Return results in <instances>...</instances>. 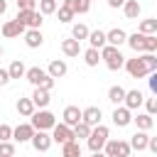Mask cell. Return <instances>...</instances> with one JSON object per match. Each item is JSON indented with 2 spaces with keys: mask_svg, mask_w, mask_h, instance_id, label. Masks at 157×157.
Listing matches in <instances>:
<instances>
[{
  "mask_svg": "<svg viewBox=\"0 0 157 157\" xmlns=\"http://www.w3.org/2000/svg\"><path fill=\"white\" fill-rule=\"evenodd\" d=\"M25 78H27L34 88H44V91H52V88H54V78H52L44 69H39V66H29V69L25 71Z\"/></svg>",
  "mask_w": 157,
  "mask_h": 157,
  "instance_id": "cell-1",
  "label": "cell"
},
{
  "mask_svg": "<svg viewBox=\"0 0 157 157\" xmlns=\"http://www.w3.org/2000/svg\"><path fill=\"white\" fill-rule=\"evenodd\" d=\"M108 140H110V130L105 125H96V128H91V135L86 137V145H88L91 152H103V145Z\"/></svg>",
  "mask_w": 157,
  "mask_h": 157,
  "instance_id": "cell-2",
  "label": "cell"
},
{
  "mask_svg": "<svg viewBox=\"0 0 157 157\" xmlns=\"http://www.w3.org/2000/svg\"><path fill=\"white\" fill-rule=\"evenodd\" d=\"M29 125H32L34 130H52V128L56 125V115H54L52 110H47V108L34 110V113L29 115Z\"/></svg>",
  "mask_w": 157,
  "mask_h": 157,
  "instance_id": "cell-3",
  "label": "cell"
},
{
  "mask_svg": "<svg viewBox=\"0 0 157 157\" xmlns=\"http://www.w3.org/2000/svg\"><path fill=\"white\" fill-rule=\"evenodd\" d=\"M101 59L105 61V66L110 69V71H118V69H123V64H125V56L120 54V49L118 47H110V44H105L101 52Z\"/></svg>",
  "mask_w": 157,
  "mask_h": 157,
  "instance_id": "cell-4",
  "label": "cell"
},
{
  "mask_svg": "<svg viewBox=\"0 0 157 157\" xmlns=\"http://www.w3.org/2000/svg\"><path fill=\"white\" fill-rule=\"evenodd\" d=\"M20 25H25L27 29H39L42 27V22H44V17L37 12V10H17V17H15Z\"/></svg>",
  "mask_w": 157,
  "mask_h": 157,
  "instance_id": "cell-5",
  "label": "cell"
},
{
  "mask_svg": "<svg viewBox=\"0 0 157 157\" xmlns=\"http://www.w3.org/2000/svg\"><path fill=\"white\" fill-rule=\"evenodd\" d=\"M103 155L105 157H130V145H128V140H108L103 145Z\"/></svg>",
  "mask_w": 157,
  "mask_h": 157,
  "instance_id": "cell-6",
  "label": "cell"
},
{
  "mask_svg": "<svg viewBox=\"0 0 157 157\" xmlns=\"http://www.w3.org/2000/svg\"><path fill=\"white\" fill-rule=\"evenodd\" d=\"M125 71L132 76V78H145L150 71H147V66H145V61L140 59V56H135V59H125Z\"/></svg>",
  "mask_w": 157,
  "mask_h": 157,
  "instance_id": "cell-7",
  "label": "cell"
},
{
  "mask_svg": "<svg viewBox=\"0 0 157 157\" xmlns=\"http://www.w3.org/2000/svg\"><path fill=\"white\" fill-rule=\"evenodd\" d=\"M101 118H103V110H101L98 105H88V108L81 110V123H86L88 128L101 125Z\"/></svg>",
  "mask_w": 157,
  "mask_h": 157,
  "instance_id": "cell-8",
  "label": "cell"
},
{
  "mask_svg": "<svg viewBox=\"0 0 157 157\" xmlns=\"http://www.w3.org/2000/svg\"><path fill=\"white\" fill-rule=\"evenodd\" d=\"M71 140H74V132H71V128H69V125H64V123H56V125L52 128V142L66 145V142H71Z\"/></svg>",
  "mask_w": 157,
  "mask_h": 157,
  "instance_id": "cell-9",
  "label": "cell"
},
{
  "mask_svg": "<svg viewBox=\"0 0 157 157\" xmlns=\"http://www.w3.org/2000/svg\"><path fill=\"white\" fill-rule=\"evenodd\" d=\"M113 125L115 128H128L130 123H132V110H128L125 105H115V110H113Z\"/></svg>",
  "mask_w": 157,
  "mask_h": 157,
  "instance_id": "cell-10",
  "label": "cell"
},
{
  "mask_svg": "<svg viewBox=\"0 0 157 157\" xmlns=\"http://www.w3.org/2000/svg\"><path fill=\"white\" fill-rule=\"evenodd\" d=\"M32 147L37 150V152H47L49 147H52V135L47 132V130H34V135H32Z\"/></svg>",
  "mask_w": 157,
  "mask_h": 157,
  "instance_id": "cell-11",
  "label": "cell"
},
{
  "mask_svg": "<svg viewBox=\"0 0 157 157\" xmlns=\"http://www.w3.org/2000/svg\"><path fill=\"white\" fill-rule=\"evenodd\" d=\"M25 32H27V27L20 25L17 20H7V22L0 27V34L7 37V39H15V37H20V34H25Z\"/></svg>",
  "mask_w": 157,
  "mask_h": 157,
  "instance_id": "cell-12",
  "label": "cell"
},
{
  "mask_svg": "<svg viewBox=\"0 0 157 157\" xmlns=\"http://www.w3.org/2000/svg\"><path fill=\"white\" fill-rule=\"evenodd\" d=\"M142 101H145V93H142L140 88H132V91H125L123 105H125L128 110H137V108L142 105Z\"/></svg>",
  "mask_w": 157,
  "mask_h": 157,
  "instance_id": "cell-13",
  "label": "cell"
},
{
  "mask_svg": "<svg viewBox=\"0 0 157 157\" xmlns=\"http://www.w3.org/2000/svg\"><path fill=\"white\" fill-rule=\"evenodd\" d=\"M61 123L69 125V128L78 125V123H81V108H78V105H66L64 113H61Z\"/></svg>",
  "mask_w": 157,
  "mask_h": 157,
  "instance_id": "cell-14",
  "label": "cell"
},
{
  "mask_svg": "<svg viewBox=\"0 0 157 157\" xmlns=\"http://www.w3.org/2000/svg\"><path fill=\"white\" fill-rule=\"evenodd\" d=\"M32 135H34V128L29 123H20L17 128H12V140L15 142H29Z\"/></svg>",
  "mask_w": 157,
  "mask_h": 157,
  "instance_id": "cell-15",
  "label": "cell"
},
{
  "mask_svg": "<svg viewBox=\"0 0 157 157\" xmlns=\"http://www.w3.org/2000/svg\"><path fill=\"white\" fill-rule=\"evenodd\" d=\"M125 39H128V34L120 27H113V29L105 32V44H110V47H118L120 49V44H125Z\"/></svg>",
  "mask_w": 157,
  "mask_h": 157,
  "instance_id": "cell-16",
  "label": "cell"
},
{
  "mask_svg": "<svg viewBox=\"0 0 157 157\" xmlns=\"http://www.w3.org/2000/svg\"><path fill=\"white\" fill-rule=\"evenodd\" d=\"M66 71H69V66H66V61L64 59H52L49 61V69H47V74L56 81V78H61V76H66Z\"/></svg>",
  "mask_w": 157,
  "mask_h": 157,
  "instance_id": "cell-17",
  "label": "cell"
},
{
  "mask_svg": "<svg viewBox=\"0 0 157 157\" xmlns=\"http://www.w3.org/2000/svg\"><path fill=\"white\" fill-rule=\"evenodd\" d=\"M25 44H27L29 49H37V47H42V44H44L42 29H27V32H25Z\"/></svg>",
  "mask_w": 157,
  "mask_h": 157,
  "instance_id": "cell-18",
  "label": "cell"
},
{
  "mask_svg": "<svg viewBox=\"0 0 157 157\" xmlns=\"http://www.w3.org/2000/svg\"><path fill=\"white\" fill-rule=\"evenodd\" d=\"M123 12H125L128 20H137L140 12H142V5H140L137 0H125V2H123Z\"/></svg>",
  "mask_w": 157,
  "mask_h": 157,
  "instance_id": "cell-19",
  "label": "cell"
},
{
  "mask_svg": "<svg viewBox=\"0 0 157 157\" xmlns=\"http://www.w3.org/2000/svg\"><path fill=\"white\" fill-rule=\"evenodd\" d=\"M125 44H128V47H130L135 54H140V52H145V34H140V32H135V34H128Z\"/></svg>",
  "mask_w": 157,
  "mask_h": 157,
  "instance_id": "cell-20",
  "label": "cell"
},
{
  "mask_svg": "<svg viewBox=\"0 0 157 157\" xmlns=\"http://www.w3.org/2000/svg\"><path fill=\"white\" fill-rule=\"evenodd\" d=\"M32 103H34V108H47L49 103H52V98H49V91H44V88H34V93H32Z\"/></svg>",
  "mask_w": 157,
  "mask_h": 157,
  "instance_id": "cell-21",
  "label": "cell"
},
{
  "mask_svg": "<svg viewBox=\"0 0 157 157\" xmlns=\"http://www.w3.org/2000/svg\"><path fill=\"white\" fill-rule=\"evenodd\" d=\"M147 140H150V135L142 132V130H137V132L130 137L128 145H130V150H137V152H140V150H147Z\"/></svg>",
  "mask_w": 157,
  "mask_h": 157,
  "instance_id": "cell-22",
  "label": "cell"
},
{
  "mask_svg": "<svg viewBox=\"0 0 157 157\" xmlns=\"http://www.w3.org/2000/svg\"><path fill=\"white\" fill-rule=\"evenodd\" d=\"M88 44H91V49H103L105 47V32L103 29H93V32H88Z\"/></svg>",
  "mask_w": 157,
  "mask_h": 157,
  "instance_id": "cell-23",
  "label": "cell"
},
{
  "mask_svg": "<svg viewBox=\"0 0 157 157\" xmlns=\"http://www.w3.org/2000/svg\"><path fill=\"white\" fill-rule=\"evenodd\" d=\"M61 52L66 54V56H78L81 54V42H76V39H61Z\"/></svg>",
  "mask_w": 157,
  "mask_h": 157,
  "instance_id": "cell-24",
  "label": "cell"
},
{
  "mask_svg": "<svg viewBox=\"0 0 157 157\" xmlns=\"http://www.w3.org/2000/svg\"><path fill=\"white\" fill-rule=\"evenodd\" d=\"M132 123L137 125V130L147 132V130H152V125H155V118H152V115H147V113H137V115L132 118Z\"/></svg>",
  "mask_w": 157,
  "mask_h": 157,
  "instance_id": "cell-25",
  "label": "cell"
},
{
  "mask_svg": "<svg viewBox=\"0 0 157 157\" xmlns=\"http://www.w3.org/2000/svg\"><path fill=\"white\" fill-rule=\"evenodd\" d=\"M61 157H83V150H81L78 140H71V142L61 145Z\"/></svg>",
  "mask_w": 157,
  "mask_h": 157,
  "instance_id": "cell-26",
  "label": "cell"
},
{
  "mask_svg": "<svg viewBox=\"0 0 157 157\" xmlns=\"http://www.w3.org/2000/svg\"><path fill=\"white\" fill-rule=\"evenodd\" d=\"M64 7H69L74 15H83V12H88L91 2H86V0H64Z\"/></svg>",
  "mask_w": 157,
  "mask_h": 157,
  "instance_id": "cell-27",
  "label": "cell"
},
{
  "mask_svg": "<svg viewBox=\"0 0 157 157\" xmlns=\"http://www.w3.org/2000/svg\"><path fill=\"white\" fill-rule=\"evenodd\" d=\"M25 71H27V66L22 64V59H15L10 66H7V74H10V81L12 78H22L25 76Z\"/></svg>",
  "mask_w": 157,
  "mask_h": 157,
  "instance_id": "cell-28",
  "label": "cell"
},
{
  "mask_svg": "<svg viewBox=\"0 0 157 157\" xmlns=\"http://www.w3.org/2000/svg\"><path fill=\"white\" fill-rule=\"evenodd\" d=\"M123 98H125V88L123 86H110L108 88V101L113 105H123Z\"/></svg>",
  "mask_w": 157,
  "mask_h": 157,
  "instance_id": "cell-29",
  "label": "cell"
},
{
  "mask_svg": "<svg viewBox=\"0 0 157 157\" xmlns=\"http://www.w3.org/2000/svg\"><path fill=\"white\" fill-rule=\"evenodd\" d=\"M34 110H37V108H34L32 98H20V101H17V113H20L22 118H29Z\"/></svg>",
  "mask_w": 157,
  "mask_h": 157,
  "instance_id": "cell-30",
  "label": "cell"
},
{
  "mask_svg": "<svg viewBox=\"0 0 157 157\" xmlns=\"http://www.w3.org/2000/svg\"><path fill=\"white\" fill-rule=\"evenodd\" d=\"M37 7H39V15H54L56 7H59V0H37Z\"/></svg>",
  "mask_w": 157,
  "mask_h": 157,
  "instance_id": "cell-31",
  "label": "cell"
},
{
  "mask_svg": "<svg viewBox=\"0 0 157 157\" xmlns=\"http://www.w3.org/2000/svg\"><path fill=\"white\" fill-rule=\"evenodd\" d=\"M88 27L83 25V22H76L74 27H71V39H76V42H81V39H88Z\"/></svg>",
  "mask_w": 157,
  "mask_h": 157,
  "instance_id": "cell-32",
  "label": "cell"
},
{
  "mask_svg": "<svg viewBox=\"0 0 157 157\" xmlns=\"http://www.w3.org/2000/svg\"><path fill=\"white\" fill-rule=\"evenodd\" d=\"M140 34H157V20L155 17H147L140 22Z\"/></svg>",
  "mask_w": 157,
  "mask_h": 157,
  "instance_id": "cell-33",
  "label": "cell"
},
{
  "mask_svg": "<svg viewBox=\"0 0 157 157\" xmlns=\"http://www.w3.org/2000/svg\"><path fill=\"white\" fill-rule=\"evenodd\" d=\"M83 61H86V66H98V61H101V54H98V49H86L83 52Z\"/></svg>",
  "mask_w": 157,
  "mask_h": 157,
  "instance_id": "cell-34",
  "label": "cell"
},
{
  "mask_svg": "<svg viewBox=\"0 0 157 157\" xmlns=\"http://www.w3.org/2000/svg\"><path fill=\"white\" fill-rule=\"evenodd\" d=\"M71 132H74V140H86V137L91 135V128H88L86 123H78V125L71 128Z\"/></svg>",
  "mask_w": 157,
  "mask_h": 157,
  "instance_id": "cell-35",
  "label": "cell"
},
{
  "mask_svg": "<svg viewBox=\"0 0 157 157\" xmlns=\"http://www.w3.org/2000/svg\"><path fill=\"white\" fill-rule=\"evenodd\" d=\"M56 17H59V22L69 25V22L74 20V12H71L69 7H64V5H61V7H56Z\"/></svg>",
  "mask_w": 157,
  "mask_h": 157,
  "instance_id": "cell-36",
  "label": "cell"
},
{
  "mask_svg": "<svg viewBox=\"0 0 157 157\" xmlns=\"http://www.w3.org/2000/svg\"><path fill=\"white\" fill-rule=\"evenodd\" d=\"M140 59L145 61V66H147V71H150V74H155V71H157V56H155V54H147V52H145Z\"/></svg>",
  "mask_w": 157,
  "mask_h": 157,
  "instance_id": "cell-37",
  "label": "cell"
},
{
  "mask_svg": "<svg viewBox=\"0 0 157 157\" xmlns=\"http://www.w3.org/2000/svg\"><path fill=\"white\" fill-rule=\"evenodd\" d=\"M145 52L147 54L157 52V34H145Z\"/></svg>",
  "mask_w": 157,
  "mask_h": 157,
  "instance_id": "cell-38",
  "label": "cell"
},
{
  "mask_svg": "<svg viewBox=\"0 0 157 157\" xmlns=\"http://www.w3.org/2000/svg\"><path fill=\"white\" fill-rule=\"evenodd\" d=\"M0 157H15V145L7 140V142H0Z\"/></svg>",
  "mask_w": 157,
  "mask_h": 157,
  "instance_id": "cell-39",
  "label": "cell"
},
{
  "mask_svg": "<svg viewBox=\"0 0 157 157\" xmlns=\"http://www.w3.org/2000/svg\"><path fill=\"white\" fill-rule=\"evenodd\" d=\"M7 140H12V128L0 123V142H7Z\"/></svg>",
  "mask_w": 157,
  "mask_h": 157,
  "instance_id": "cell-40",
  "label": "cell"
},
{
  "mask_svg": "<svg viewBox=\"0 0 157 157\" xmlns=\"http://www.w3.org/2000/svg\"><path fill=\"white\" fill-rule=\"evenodd\" d=\"M17 10H37V0H17Z\"/></svg>",
  "mask_w": 157,
  "mask_h": 157,
  "instance_id": "cell-41",
  "label": "cell"
},
{
  "mask_svg": "<svg viewBox=\"0 0 157 157\" xmlns=\"http://www.w3.org/2000/svg\"><path fill=\"white\" fill-rule=\"evenodd\" d=\"M142 103H145V108H147V115H155V113H157V101H155V98H145Z\"/></svg>",
  "mask_w": 157,
  "mask_h": 157,
  "instance_id": "cell-42",
  "label": "cell"
},
{
  "mask_svg": "<svg viewBox=\"0 0 157 157\" xmlns=\"http://www.w3.org/2000/svg\"><path fill=\"white\" fill-rule=\"evenodd\" d=\"M10 83V74H7V69H0V86H7Z\"/></svg>",
  "mask_w": 157,
  "mask_h": 157,
  "instance_id": "cell-43",
  "label": "cell"
},
{
  "mask_svg": "<svg viewBox=\"0 0 157 157\" xmlns=\"http://www.w3.org/2000/svg\"><path fill=\"white\" fill-rule=\"evenodd\" d=\"M150 91H152V93H157V71H155V74H150Z\"/></svg>",
  "mask_w": 157,
  "mask_h": 157,
  "instance_id": "cell-44",
  "label": "cell"
},
{
  "mask_svg": "<svg viewBox=\"0 0 157 157\" xmlns=\"http://www.w3.org/2000/svg\"><path fill=\"white\" fill-rule=\"evenodd\" d=\"M147 150L150 152H157V137H150L147 140Z\"/></svg>",
  "mask_w": 157,
  "mask_h": 157,
  "instance_id": "cell-45",
  "label": "cell"
},
{
  "mask_svg": "<svg viewBox=\"0 0 157 157\" xmlns=\"http://www.w3.org/2000/svg\"><path fill=\"white\" fill-rule=\"evenodd\" d=\"M125 0H108V7H123Z\"/></svg>",
  "mask_w": 157,
  "mask_h": 157,
  "instance_id": "cell-46",
  "label": "cell"
},
{
  "mask_svg": "<svg viewBox=\"0 0 157 157\" xmlns=\"http://www.w3.org/2000/svg\"><path fill=\"white\" fill-rule=\"evenodd\" d=\"M5 10H7V2H5V0H0V15H2Z\"/></svg>",
  "mask_w": 157,
  "mask_h": 157,
  "instance_id": "cell-47",
  "label": "cell"
},
{
  "mask_svg": "<svg viewBox=\"0 0 157 157\" xmlns=\"http://www.w3.org/2000/svg\"><path fill=\"white\" fill-rule=\"evenodd\" d=\"M91 157H105L103 152H91Z\"/></svg>",
  "mask_w": 157,
  "mask_h": 157,
  "instance_id": "cell-48",
  "label": "cell"
},
{
  "mask_svg": "<svg viewBox=\"0 0 157 157\" xmlns=\"http://www.w3.org/2000/svg\"><path fill=\"white\" fill-rule=\"evenodd\" d=\"M0 56H2V47H0Z\"/></svg>",
  "mask_w": 157,
  "mask_h": 157,
  "instance_id": "cell-49",
  "label": "cell"
},
{
  "mask_svg": "<svg viewBox=\"0 0 157 157\" xmlns=\"http://www.w3.org/2000/svg\"><path fill=\"white\" fill-rule=\"evenodd\" d=\"M86 2H91V0H86Z\"/></svg>",
  "mask_w": 157,
  "mask_h": 157,
  "instance_id": "cell-50",
  "label": "cell"
}]
</instances>
